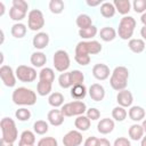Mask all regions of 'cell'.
<instances>
[{
    "label": "cell",
    "mask_w": 146,
    "mask_h": 146,
    "mask_svg": "<svg viewBox=\"0 0 146 146\" xmlns=\"http://www.w3.org/2000/svg\"><path fill=\"white\" fill-rule=\"evenodd\" d=\"M11 100L16 105L32 106L36 103V95L32 89L25 87H18L13 91Z\"/></svg>",
    "instance_id": "1"
},
{
    "label": "cell",
    "mask_w": 146,
    "mask_h": 146,
    "mask_svg": "<svg viewBox=\"0 0 146 146\" xmlns=\"http://www.w3.org/2000/svg\"><path fill=\"white\" fill-rule=\"evenodd\" d=\"M128 79H129L128 68L124 66H116L111 74L110 84L114 90L121 91V90H124L127 88Z\"/></svg>",
    "instance_id": "2"
},
{
    "label": "cell",
    "mask_w": 146,
    "mask_h": 146,
    "mask_svg": "<svg viewBox=\"0 0 146 146\" xmlns=\"http://www.w3.org/2000/svg\"><path fill=\"white\" fill-rule=\"evenodd\" d=\"M0 128H1V132H2L1 138H3L5 140H7L9 143H15L17 140L18 131L16 128V123L13 119L3 117L0 122Z\"/></svg>",
    "instance_id": "3"
},
{
    "label": "cell",
    "mask_w": 146,
    "mask_h": 146,
    "mask_svg": "<svg viewBox=\"0 0 146 146\" xmlns=\"http://www.w3.org/2000/svg\"><path fill=\"white\" fill-rule=\"evenodd\" d=\"M136 19L132 16H124L121 18L119 23V29H117V34L122 40H130L135 27H136Z\"/></svg>",
    "instance_id": "4"
},
{
    "label": "cell",
    "mask_w": 146,
    "mask_h": 146,
    "mask_svg": "<svg viewBox=\"0 0 146 146\" xmlns=\"http://www.w3.org/2000/svg\"><path fill=\"white\" fill-rule=\"evenodd\" d=\"M102 44L96 41H80L75 47V55H96L102 51Z\"/></svg>",
    "instance_id": "5"
},
{
    "label": "cell",
    "mask_w": 146,
    "mask_h": 146,
    "mask_svg": "<svg viewBox=\"0 0 146 146\" xmlns=\"http://www.w3.org/2000/svg\"><path fill=\"white\" fill-rule=\"evenodd\" d=\"M60 111L64 116H79L87 112V105L82 100H73L64 104Z\"/></svg>",
    "instance_id": "6"
},
{
    "label": "cell",
    "mask_w": 146,
    "mask_h": 146,
    "mask_svg": "<svg viewBox=\"0 0 146 146\" xmlns=\"http://www.w3.org/2000/svg\"><path fill=\"white\" fill-rule=\"evenodd\" d=\"M52 62H54V66L56 68V71L58 72H66L67 68L70 67L71 65V59H70V56L68 54L63 50V49H59L57 51H55L54 54V57H52Z\"/></svg>",
    "instance_id": "7"
},
{
    "label": "cell",
    "mask_w": 146,
    "mask_h": 146,
    "mask_svg": "<svg viewBox=\"0 0 146 146\" xmlns=\"http://www.w3.org/2000/svg\"><path fill=\"white\" fill-rule=\"evenodd\" d=\"M44 25V17L41 10L32 9L27 15V26L31 31H39Z\"/></svg>",
    "instance_id": "8"
},
{
    "label": "cell",
    "mask_w": 146,
    "mask_h": 146,
    "mask_svg": "<svg viewBox=\"0 0 146 146\" xmlns=\"http://www.w3.org/2000/svg\"><path fill=\"white\" fill-rule=\"evenodd\" d=\"M16 78L22 82H33L36 79V71L26 65H19L16 68Z\"/></svg>",
    "instance_id": "9"
},
{
    "label": "cell",
    "mask_w": 146,
    "mask_h": 146,
    "mask_svg": "<svg viewBox=\"0 0 146 146\" xmlns=\"http://www.w3.org/2000/svg\"><path fill=\"white\" fill-rule=\"evenodd\" d=\"M0 78L1 81L6 87L13 88L16 84V74L14 73L13 68L8 65H2L0 67Z\"/></svg>",
    "instance_id": "10"
},
{
    "label": "cell",
    "mask_w": 146,
    "mask_h": 146,
    "mask_svg": "<svg viewBox=\"0 0 146 146\" xmlns=\"http://www.w3.org/2000/svg\"><path fill=\"white\" fill-rule=\"evenodd\" d=\"M83 137L79 130H71L63 137L64 146H80L82 144Z\"/></svg>",
    "instance_id": "11"
},
{
    "label": "cell",
    "mask_w": 146,
    "mask_h": 146,
    "mask_svg": "<svg viewBox=\"0 0 146 146\" xmlns=\"http://www.w3.org/2000/svg\"><path fill=\"white\" fill-rule=\"evenodd\" d=\"M110 73H111L110 67L106 64L99 63V64L94 65V67H92V75L95 79H97L99 81L106 80L110 76Z\"/></svg>",
    "instance_id": "12"
},
{
    "label": "cell",
    "mask_w": 146,
    "mask_h": 146,
    "mask_svg": "<svg viewBox=\"0 0 146 146\" xmlns=\"http://www.w3.org/2000/svg\"><path fill=\"white\" fill-rule=\"evenodd\" d=\"M116 102L119 104V106H122V107H130L132 105V102H133V96L132 94L124 89V90H121L117 92L116 95Z\"/></svg>",
    "instance_id": "13"
},
{
    "label": "cell",
    "mask_w": 146,
    "mask_h": 146,
    "mask_svg": "<svg viewBox=\"0 0 146 146\" xmlns=\"http://www.w3.org/2000/svg\"><path fill=\"white\" fill-rule=\"evenodd\" d=\"M88 92H89L90 98H91L92 100H95V102H100V100H103L104 97H105V89H104V87H103L102 84H99V83H92V84L89 87Z\"/></svg>",
    "instance_id": "14"
},
{
    "label": "cell",
    "mask_w": 146,
    "mask_h": 146,
    "mask_svg": "<svg viewBox=\"0 0 146 146\" xmlns=\"http://www.w3.org/2000/svg\"><path fill=\"white\" fill-rule=\"evenodd\" d=\"M32 43L35 49H44L49 43V35L46 32H39L33 36Z\"/></svg>",
    "instance_id": "15"
},
{
    "label": "cell",
    "mask_w": 146,
    "mask_h": 146,
    "mask_svg": "<svg viewBox=\"0 0 146 146\" xmlns=\"http://www.w3.org/2000/svg\"><path fill=\"white\" fill-rule=\"evenodd\" d=\"M64 115L62 113L60 110H51L48 112V115H47V119H48V122L54 125V127H58L60 124H63L64 122Z\"/></svg>",
    "instance_id": "16"
},
{
    "label": "cell",
    "mask_w": 146,
    "mask_h": 146,
    "mask_svg": "<svg viewBox=\"0 0 146 146\" xmlns=\"http://www.w3.org/2000/svg\"><path fill=\"white\" fill-rule=\"evenodd\" d=\"M114 121L112 119H108V117H105V119H102L98 124H97V130L99 133L102 135H107L110 132L113 131L114 129Z\"/></svg>",
    "instance_id": "17"
},
{
    "label": "cell",
    "mask_w": 146,
    "mask_h": 146,
    "mask_svg": "<svg viewBox=\"0 0 146 146\" xmlns=\"http://www.w3.org/2000/svg\"><path fill=\"white\" fill-rule=\"evenodd\" d=\"M128 115L129 117L135 121V122H138V121H141L144 120L145 117V110L140 106H131L129 112H128Z\"/></svg>",
    "instance_id": "18"
},
{
    "label": "cell",
    "mask_w": 146,
    "mask_h": 146,
    "mask_svg": "<svg viewBox=\"0 0 146 146\" xmlns=\"http://www.w3.org/2000/svg\"><path fill=\"white\" fill-rule=\"evenodd\" d=\"M129 49L135 54H140L145 50V41L143 39H130L128 42Z\"/></svg>",
    "instance_id": "19"
},
{
    "label": "cell",
    "mask_w": 146,
    "mask_h": 146,
    "mask_svg": "<svg viewBox=\"0 0 146 146\" xmlns=\"http://www.w3.org/2000/svg\"><path fill=\"white\" fill-rule=\"evenodd\" d=\"M30 60L34 67H42L47 63V56L41 51H35L31 55Z\"/></svg>",
    "instance_id": "20"
},
{
    "label": "cell",
    "mask_w": 146,
    "mask_h": 146,
    "mask_svg": "<svg viewBox=\"0 0 146 146\" xmlns=\"http://www.w3.org/2000/svg\"><path fill=\"white\" fill-rule=\"evenodd\" d=\"M144 129L141 127V124H132L130 128H129V137L130 139L132 140H141V138L144 137Z\"/></svg>",
    "instance_id": "21"
},
{
    "label": "cell",
    "mask_w": 146,
    "mask_h": 146,
    "mask_svg": "<svg viewBox=\"0 0 146 146\" xmlns=\"http://www.w3.org/2000/svg\"><path fill=\"white\" fill-rule=\"evenodd\" d=\"M99 36H100V39L103 41L110 42V41H113L116 38V31L111 26H105V27H103L100 30Z\"/></svg>",
    "instance_id": "22"
},
{
    "label": "cell",
    "mask_w": 146,
    "mask_h": 146,
    "mask_svg": "<svg viewBox=\"0 0 146 146\" xmlns=\"http://www.w3.org/2000/svg\"><path fill=\"white\" fill-rule=\"evenodd\" d=\"M90 119H88L87 115H79L74 121V125L79 131H87L90 128Z\"/></svg>",
    "instance_id": "23"
},
{
    "label": "cell",
    "mask_w": 146,
    "mask_h": 146,
    "mask_svg": "<svg viewBox=\"0 0 146 146\" xmlns=\"http://www.w3.org/2000/svg\"><path fill=\"white\" fill-rule=\"evenodd\" d=\"M113 5L121 15H127L131 9V3L129 0H114Z\"/></svg>",
    "instance_id": "24"
},
{
    "label": "cell",
    "mask_w": 146,
    "mask_h": 146,
    "mask_svg": "<svg viewBox=\"0 0 146 146\" xmlns=\"http://www.w3.org/2000/svg\"><path fill=\"white\" fill-rule=\"evenodd\" d=\"M87 95V88L86 86L82 83V84H76V86H73L72 89H71V96L75 99V100H81L86 97Z\"/></svg>",
    "instance_id": "25"
},
{
    "label": "cell",
    "mask_w": 146,
    "mask_h": 146,
    "mask_svg": "<svg viewBox=\"0 0 146 146\" xmlns=\"http://www.w3.org/2000/svg\"><path fill=\"white\" fill-rule=\"evenodd\" d=\"M99 10H100L102 16L105 17V18H111V17H113V16L115 15V11H116V9H115L113 2H103V3L100 5V9H99Z\"/></svg>",
    "instance_id": "26"
},
{
    "label": "cell",
    "mask_w": 146,
    "mask_h": 146,
    "mask_svg": "<svg viewBox=\"0 0 146 146\" xmlns=\"http://www.w3.org/2000/svg\"><path fill=\"white\" fill-rule=\"evenodd\" d=\"M39 79H40V81L52 83L55 81V72H54V70L50 68V67L41 68V71L39 72Z\"/></svg>",
    "instance_id": "27"
},
{
    "label": "cell",
    "mask_w": 146,
    "mask_h": 146,
    "mask_svg": "<svg viewBox=\"0 0 146 146\" xmlns=\"http://www.w3.org/2000/svg\"><path fill=\"white\" fill-rule=\"evenodd\" d=\"M76 25H78V27H80V30L88 29V27L92 26V19L87 14H80L76 17Z\"/></svg>",
    "instance_id": "28"
},
{
    "label": "cell",
    "mask_w": 146,
    "mask_h": 146,
    "mask_svg": "<svg viewBox=\"0 0 146 146\" xmlns=\"http://www.w3.org/2000/svg\"><path fill=\"white\" fill-rule=\"evenodd\" d=\"M11 35L16 39H22L26 34V26L23 23H16L11 26Z\"/></svg>",
    "instance_id": "29"
},
{
    "label": "cell",
    "mask_w": 146,
    "mask_h": 146,
    "mask_svg": "<svg viewBox=\"0 0 146 146\" xmlns=\"http://www.w3.org/2000/svg\"><path fill=\"white\" fill-rule=\"evenodd\" d=\"M48 103L50 106L57 108L64 104V96L60 92H52L48 97Z\"/></svg>",
    "instance_id": "30"
},
{
    "label": "cell",
    "mask_w": 146,
    "mask_h": 146,
    "mask_svg": "<svg viewBox=\"0 0 146 146\" xmlns=\"http://www.w3.org/2000/svg\"><path fill=\"white\" fill-rule=\"evenodd\" d=\"M51 88H52V83L44 82V81H39L38 84H36V92L40 96H47V95H50Z\"/></svg>",
    "instance_id": "31"
},
{
    "label": "cell",
    "mask_w": 146,
    "mask_h": 146,
    "mask_svg": "<svg viewBox=\"0 0 146 146\" xmlns=\"http://www.w3.org/2000/svg\"><path fill=\"white\" fill-rule=\"evenodd\" d=\"M127 115H128V113H127L125 108L122 107V106H116V107H114L113 111H112V117H113L115 121H117V122L124 121L125 117H127Z\"/></svg>",
    "instance_id": "32"
},
{
    "label": "cell",
    "mask_w": 146,
    "mask_h": 146,
    "mask_svg": "<svg viewBox=\"0 0 146 146\" xmlns=\"http://www.w3.org/2000/svg\"><path fill=\"white\" fill-rule=\"evenodd\" d=\"M33 130L36 135H44L48 132L49 130V125H48V122L43 121V120H38L34 122L33 124Z\"/></svg>",
    "instance_id": "33"
},
{
    "label": "cell",
    "mask_w": 146,
    "mask_h": 146,
    "mask_svg": "<svg viewBox=\"0 0 146 146\" xmlns=\"http://www.w3.org/2000/svg\"><path fill=\"white\" fill-rule=\"evenodd\" d=\"M70 75H71V83H72V87L73 86H76V84H82L83 81H84V74L79 71V70H73L70 72Z\"/></svg>",
    "instance_id": "34"
},
{
    "label": "cell",
    "mask_w": 146,
    "mask_h": 146,
    "mask_svg": "<svg viewBox=\"0 0 146 146\" xmlns=\"http://www.w3.org/2000/svg\"><path fill=\"white\" fill-rule=\"evenodd\" d=\"M19 141L29 144V145H34V143H35V135H34V132H32L31 130H24L21 133Z\"/></svg>",
    "instance_id": "35"
},
{
    "label": "cell",
    "mask_w": 146,
    "mask_h": 146,
    "mask_svg": "<svg viewBox=\"0 0 146 146\" xmlns=\"http://www.w3.org/2000/svg\"><path fill=\"white\" fill-rule=\"evenodd\" d=\"M97 27L95 25L88 27V29H84V30H79V35L82 38V39H92L96 36L97 34Z\"/></svg>",
    "instance_id": "36"
},
{
    "label": "cell",
    "mask_w": 146,
    "mask_h": 146,
    "mask_svg": "<svg viewBox=\"0 0 146 146\" xmlns=\"http://www.w3.org/2000/svg\"><path fill=\"white\" fill-rule=\"evenodd\" d=\"M58 83L63 89H68L72 87L71 83V75L70 72H64L58 76Z\"/></svg>",
    "instance_id": "37"
},
{
    "label": "cell",
    "mask_w": 146,
    "mask_h": 146,
    "mask_svg": "<svg viewBox=\"0 0 146 146\" xmlns=\"http://www.w3.org/2000/svg\"><path fill=\"white\" fill-rule=\"evenodd\" d=\"M26 16V13L23 11V10H19L15 7H11L10 10H9V17L13 19V21H16V22H21L22 19H24Z\"/></svg>",
    "instance_id": "38"
},
{
    "label": "cell",
    "mask_w": 146,
    "mask_h": 146,
    "mask_svg": "<svg viewBox=\"0 0 146 146\" xmlns=\"http://www.w3.org/2000/svg\"><path fill=\"white\" fill-rule=\"evenodd\" d=\"M49 9L52 14H60L64 10V2L62 0H51L49 2Z\"/></svg>",
    "instance_id": "39"
},
{
    "label": "cell",
    "mask_w": 146,
    "mask_h": 146,
    "mask_svg": "<svg viewBox=\"0 0 146 146\" xmlns=\"http://www.w3.org/2000/svg\"><path fill=\"white\" fill-rule=\"evenodd\" d=\"M15 116H16L17 120H19V121H22V122L29 121V120L31 119V112H30V110L22 107V108H18V110L15 112Z\"/></svg>",
    "instance_id": "40"
},
{
    "label": "cell",
    "mask_w": 146,
    "mask_h": 146,
    "mask_svg": "<svg viewBox=\"0 0 146 146\" xmlns=\"http://www.w3.org/2000/svg\"><path fill=\"white\" fill-rule=\"evenodd\" d=\"M36 146H58V143L54 137H43L38 141Z\"/></svg>",
    "instance_id": "41"
},
{
    "label": "cell",
    "mask_w": 146,
    "mask_h": 146,
    "mask_svg": "<svg viewBox=\"0 0 146 146\" xmlns=\"http://www.w3.org/2000/svg\"><path fill=\"white\" fill-rule=\"evenodd\" d=\"M133 10L139 14H144L146 10V0H135L132 3Z\"/></svg>",
    "instance_id": "42"
},
{
    "label": "cell",
    "mask_w": 146,
    "mask_h": 146,
    "mask_svg": "<svg viewBox=\"0 0 146 146\" xmlns=\"http://www.w3.org/2000/svg\"><path fill=\"white\" fill-rule=\"evenodd\" d=\"M74 59L81 66H86V65H88L90 63V56L89 55H75Z\"/></svg>",
    "instance_id": "43"
},
{
    "label": "cell",
    "mask_w": 146,
    "mask_h": 146,
    "mask_svg": "<svg viewBox=\"0 0 146 146\" xmlns=\"http://www.w3.org/2000/svg\"><path fill=\"white\" fill-rule=\"evenodd\" d=\"M87 116H88V119H90V121L91 120L92 121H96V120H98L100 117V112H99L98 108L91 107V108L87 110Z\"/></svg>",
    "instance_id": "44"
},
{
    "label": "cell",
    "mask_w": 146,
    "mask_h": 146,
    "mask_svg": "<svg viewBox=\"0 0 146 146\" xmlns=\"http://www.w3.org/2000/svg\"><path fill=\"white\" fill-rule=\"evenodd\" d=\"M13 7H15L19 10H23L25 13H27V9H29V5L24 0H14L13 1Z\"/></svg>",
    "instance_id": "45"
},
{
    "label": "cell",
    "mask_w": 146,
    "mask_h": 146,
    "mask_svg": "<svg viewBox=\"0 0 146 146\" xmlns=\"http://www.w3.org/2000/svg\"><path fill=\"white\" fill-rule=\"evenodd\" d=\"M113 146H131V143L125 137H119V138H116L114 140Z\"/></svg>",
    "instance_id": "46"
},
{
    "label": "cell",
    "mask_w": 146,
    "mask_h": 146,
    "mask_svg": "<svg viewBox=\"0 0 146 146\" xmlns=\"http://www.w3.org/2000/svg\"><path fill=\"white\" fill-rule=\"evenodd\" d=\"M98 141H99V138H97L95 136H91V137H88L84 140L83 146H98Z\"/></svg>",
    "instance_id": "47"
},
{
    "label": "cell",
    "mask_w": 146,
    "mask_h": 146,
    "mask_svg": "<svg viewBox=\"0 0 146 146\" xmlns=\"http://www.w3.org/2000/svg\"><path fill=\"white\" fill-rule=\"evenodd\" d=\"M98 146H112V145H111V143L106 138H99Z\"/></svg>",
    "instance_id": "48"
},
{
    "label": "cell",
    "mask_w": 146,
    "mask_h": 146,
    "mask_svg": "<svg viewBox=\"0 0 146 146\" xmlns=\"http://www.w3.org/2000/svg\"><path fill=\"white\" fill-rule=\"evenodd\" d=\"M0 146H14V143H9L7 140H5L3 138L0 139Z\"/></svg>",
    "instance_id": "49"
},
{
    "label": "cell",
    "mask_w": 146,
    "mask_h": 146,
    "mask_svg": "<svg viewBox=\"0 0 146 146\" xmlns=\"http://www.w3.org/2000/svg\"><path fill=\"white\" fill-rule=\"evenodd\" d=\"M87 5L90 7H95V6L100 5V1H87Z\"/></svg>",
    "instance_id": "50"
},
{
    "label": "cell",
    "mask_w": 146,
    "mask_h": 146,
    "mask_svg": "<svg viewBox=\"0 0 146 146\" xmlns=\"http://www.w3.org/2000/svg\"><path fill=\"white\" fill-rule=\"evenodd\" d=\"M140 35L143 36L144 40H146V26H143L140 29Z\"/></svg>",
    "instance_id": "51"
},
{
    "label": "cell",
    "mask_w": 146,
    "mask_h": 146,
    "mask_svg": "<svg viewBox=\"0 0 146 146\" xmlns=\"http://www.w3.org/2000/svg\"><path fill=\"white\" fill-rule=\"evenodd\" d=\"M140 22L144 24V26H146V11H145L144 14H141V16H140Z\"/></svg>",
    "instance_id": "52"
},
{
    "label": "cell",
    "mask_w": 146,
    "mask_h": 146,
    "mask_svg": "<svg viewBox=\"0 0 146 146\" xmlns=\"http://www.w3.org/2000/svg\"><path fill=\"white\" fill-rule=\"evenodd\" d=\"M5 14V5L3 2H0V16H2Z\"/></svg>",
    "instance_id": "53"
},
{
    "label": "cell",
    "mask_w": 146,
    "mask_h": 146,
    "mask_svg": "<svg viewBox=\"0 0 146 146\" xmlns=\"http://www.w3.org/2000/svg\"><path fill=\"white\" fill-rule=\"evenodd\" d=\"M140 146H146V136H144L141 138V141H140Z\"/></svg>",
    "instance_id": "54"
},
{
    "label": "cell",
    "mask_w": 146,
    "mask_h": 146,
    "mask_svg": "<svg viewBox=\"0 0 146 146\" xmlns=\"http://www.w3.org/2000/svg\"><path fill=\"white\" fill-rule=\"evenodd\" d=\"M141 127H143V129H144V131L146 132V119H145V120H143V123H141Z\"/></svg>",
    "instance_id": "55"
},
{
    "label": "cell",
    "mask_w": 146,
    "mask_h": 146,
    "mask_svg": "<svg viewBox=\"0 0 146 146\" xmlns=\"http://www.w3.org/2000/svg\"><path fill=\"white\" fill-rule=\"evenodd\" d=\"M18 146H34V145H29V144H25V143L18 141Z\"/></svg>",
    "instance_id": "56"
},
{
    "label": "cell",
    "mask_w": 146,
    "mask_h": 146,
    "mask_svg": "<svg viewBox=\"0 0 146 146\" xmlns=\"http://www.w3.org/2000/svg\"><path fill=\"white\" fill-rule=\"evenodd\" d=\"M0 33H1V41H0V43H2V42H3V39H5V35H3V31L1 30V31H0Z\"/></svg>",
    "instance_id": "57"
}]
</instances>
